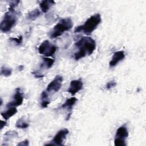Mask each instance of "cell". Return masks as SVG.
<instances>
[{
  "instance_id": "cell-16",
  "label": "cell",
  "mask_w": 146,
  "mask_h": 146,
  "mask_svg": "<svg viewBox=\"0 0 146 146\" xmlns=\"http://www.w3.org/2000/svg\"><path fill=\"white\" fill-rule=\"evenodd\" d=\"M42 59H43V63L42 64L41 67H46L47 68H51L54 64L55 62L54 59L49 58L48 57H43L42 58Z\"/></svg>"
},
{
  "instance_id": "cell-20",
  "label": "cell",
  "mask_w": 146,
  "mask_h": 146,
  "mask_svg": "<svg viewBox=\"0 0 146 146\" xmlns=\"http://www.w3.org/2000/svg\"><path fill=\"white\" fill-rule=\"evenodd\" d=\"M9 40L15 42L17 45H19L22 43V40H23V37L22 35L19 36L18 37H15V38H13V37H11L9 38Z\"/></svg>"
},
{
  "instance_id": "cell-6",
  "label": "cell",
  "mask_w": 146,
  "mask_h": 146,
  "mask_svg": "<svg viewBox=\"0 0 146 146\" xmlns=\"http://www.w3.org/2000/svg\"><path fill=\"white\" fill-rule=\"evenodd\" d=\"M63 77L59 75H56L54 79L48 84L46 92L49 93H56L61 88L63 82Z\"/></svg>"
},
{
  "instance_id": "cell-18",
  "label": "cell",
  "mask_w": 146,
  "mask_h": 146,
  "mask_svg": "<svg viewBox=\"0 0 146 146\" xmlns=\"http://www.w3.org/2000/svg\"><path fill=\"white\" fill-rule=\"evenodd\" d=\"M12 74L11 69L6 67V66H2L1 68V74L5 77L10 76Z\"/></svg>"
},
{
  "instance_id": "cell-5",
  "label": "cell",
  "mask_w": 146,
  "mask_h": 146,
  "mask_svg": "<svg viewBox=\"0 0 146 146\" xmlns=\"http://www.w3.org/2000/svg\"><path fill=\"white\" fill-rule=\"evenodd\" d=\"M57 47L52 44L48 40H44L38 47V52L40 54L44 55L46 57L53 55L56 52Z\"/></svg>"
},
{
  "instance_id": "cell-10",
  "label": "cell",
  "mask_w": 146,
  "mask_h": 146,
  "mask_svg": "<svg viewBox=\"0 0 146 146\" xmlns=\"http://www.w3.org/2000/svg\"><path fill=\"white\" fill-rule=\"evenodd\" d=\"M125 58V52L124 51H117L114 52L112 55V59L109 63L110 66L111 67H115L116 66L120 61L123 60Z\"/></svg>"
},
{
  "instance_id": "cell-4",
  "label": "cell",
  "mask_w": 146,
  "mask_h": 146,
  "mask_svg": "<svg viewBox=\"0 0 146 146\" xmlns=\"http://www.w3.org/2000/svg\"><path fill=\"white\" fill-rule=\"evenodd\" d=\"M17 21V17L15 11H7L0 24V30L3 33L9 32L15 26Z\"/></svg>"
},
{
  "instance_id": "cell-12",
  "label": "cell",
  "mask_w": 146,
  "mask_h": 146,
  "mask_svg": "<svg viewBox=\"0 0 146 146\" xmlns=\"http://www.w3.org/2000/svg\"><path fill=\"white\" fill-rule=\"evenodd\" d=\"M128 136V131L125 125H122L118 128L116 132L115 137L125 139Z\"/></svg>"
},
{
  "instance_id": "cell-13",
  "label": "cell",
  "mask_w": 146,
  "mask_h": 146,
  "mask_svg": "<svg viewBox=\"0 0 146 146\" xmlns=\"http://www.w3.org/2000/svg\"><path fill=\"white\" fill-rule=\"evenodd\" d=\"M55 3V2L54 1L44 0L40 2V3H39V6H40V8L41 9L42 11L44 13H46L49 10L51 6H52Z\"/></svg>"
},
{
  "instance_id": "cell-2",
  "label": "cell",
  "mask_w": 146,
  "mask_h": 146,
  "mask_svg": "<svg viewBox=\"0 0 146 146\" xmlns=\"http://www.w3.org/2000/svg\"><path fill=\"white\" fill-rule=\"evenodd\" d=\"M101 21L100 14L99 13L95 14L88 18L83 25L76 27L74 30V32H83L86 35H90L96 29Z\"/></svg>"
},
{
  "instance_id": "cell-24",
  "label": "cell",
  "mask_w": 146,
  "mask_h": 146,
  "mask_svg": "<svg viewBox=\"0 0 146 146\" xmlns=\"http://www.w3.org/2000/svg\"><path fill=\"white\" fill-rule=\"evenodd\" d=\"M29 145V142L28 140H25L22 141H21L18 144V145H21V146H27Z\"/></svg>"
},
{
  "instance_id": "cell-7",
  "label": "cell",
  "mask_w": 146,
  "mask_h": 146,
  "mask_svg": "<svg viewBox=\"0 0 146 146\" xmlns=\"http://www.w3.org/2000/svg\"><path fill=\"white\" fill-rule=\"evenodd\" d=\"M23 102V94L20 88L15 90V94L13 96L11 100L6 104L7 108L16 107L21 106Z\"/></svg>"
},
{
  "instance_id": "cell-11",
  "label": "cell",
  "mask_w": 146,
  "mask_h": 146,
  "mask_svg": "<svg viewBox=\"0 0 146 146\" xmlns=\"http://www.w3.org/2000/svg\"><path fill=\"white\" fill-rule=\"evenodd\" d=\"M17 112V109L16 107H9L7 110H6L5 111L2 112L1 114L2 117L5 120H7L9 119L11 117L14 116Z\"/></svg>"
},
{
  "instance_id": "cell-23",
  "label": "cell",
  "mask_w": 146,
  "mask_h": 146,
  "mask_svg": "<svg viewBox=\"0 0 146 146\" xmlns=\"http://www.w3.org/2000/svg\"><path fill=\"white\" fill-rule=\"evenodd\" d=\"M50 103V101L49 100H42L41 107L42 108H47Z\"/></svg>"
},
{
  "instance_id": "cell-1",
  "label": "cell",
  "mask_w": 146,
  "mask_h": 146,
  "mask_svg": "<svg viewBox=\"0 0 146 146\" xmlns=\"http://www.w3.org/2000/svg\"><path fill=\"white\" fill-rule=\"evenodd\" d=\"M78 51L74 53V58L76 60L91 55L96 48V42L90 36H83L75 43Z\"/></svg>"
},
{
  "instance_id": "cell-9",
  "label": "cell",
  "mask_w": 146,
  "mask_h": 146,
  "mask_svg": "<svg viewBox=\"0 0 146 146\" xmlns=\"http://www.w3.org/2000/svg\"><path fill=\"white\" fill-rule=\"evenodd\" d=\"M83 83L81 79L73 80L71 82L70 87L67 91L72 95H74L83 88Z\"/></svg>"
},
{
  "instance_id": "cell-15",
  "label": "cell",
  "mask_w": 146,
  "mask_h": 146,
  "mask_svg": "<svg viewBox=\"0 0 146 146\" xmlns=\"http://www.w3.org/2000/svg\"><path fill=\"white\" fill-rule=\"evenodd\" d=\"M41 14L40 11L39 9H35L31 11H30L27 15V19L30 21H34L38 17H39Z\"/></svg>"
},
{
  "instance_id": "cell-3",
  "label": "cell",
  "mask_w": 146,
  "mask_h": 146,
  "mask_svg": "<svg viewBox=\"0 0 146 146\" xmlns=\"http://www.w3.org/2000/svg\"><path fill=\"white\" fill-rule=\"evenodd\" d=\"M72 26L73 22L70 18L61 19L59 22L54 26L50 33V38L54 39L61 36L66 31L71 29Z\"/></svg>"
},
{
  "instance_id": "cell-17",
  "label": "cell",
  "mask_w": 146,
  "mask_h": 146,
  "mask_svg": "<svg viewBox=\"0 0 146 146\" xmlns=\"http://www.w3.org/2000/svg\"><path fill=\"white\" fill-rule=\"evenodd\" d=\"M16 127L18 128H22V129H25L29 127V124L24 120L23 118H20L19 119L15 124Z\"/></svg>"
},
{
  "instance_id": "cell-19",
  "label": "cell",
  "mask_w": 146,
  "mask_h": 146,
  "mask_svg": "<svg viewBox=\"0 0 146 146\" xmlns=\"http://www.w3.org/2000/svg\"><path fill=\"white\" fill-rule=\"evenodd\" d=\"M114 144L116 146H125L126 145L125 139L115 137L114 140Z\"/></svg>"
},
{
  "instance_id": "cell-8",
  "label": "cell",
  "mask_w": 146,
  "mask_h": 146,
  "mask_svg": "<svg viewBox=\"0 0 146 146\" xmlns=\"http://www.w3.org/2000/svg\"><path fill=\"white\" fill-rule=\"evenodd\" d=\"M68 133L69 131L66 128L62 129L58 131L51 141V142L53 143V145H62L64 140L66 139V137L68 134Z\"/></svg>"
},
{
  "instance_id": "cell-25",
  "label": "cell",
  "mask_w": 146,
  "mask_h": 146,
  "mask_svg": "<svg viewBox=\"0 0 146 146\" xmlns=\"http://www.w3.org/2000/svg\"><path fill=\"white\" fill-rule=\"evenodd\" d=\"M6 124H7L6 121H3V120H1V123H0V124H1V129H2L6 125Z\"/></svg>"
},
{
  "instance_id": "cell-21",
  "label": "cell",
  "mask_w": 146,
  "mask_h": 146,
  "mask_svg": "<svg viewBox=\"0 0 146 146\" xmlns=\"http://www.w3.org/2000/svg\"><path fill=\"white\" fill-rule=\"evenodd\" d=\"M19 3V1H14L11 2L9 4V11H15V8L18 5Z\"/></svg>"
},
{
  "instance_id": "cell-22",
  "label": "cell",
  "mask_w": 146,
  "mask_h": 146,
  "mask_svg": "<svg viewBox=\"0 0 146 146\" xmlns=\"http://www.w3.org/2000/svg\"><path fill=\"white\" fill-rule=\"evenodd\" d=\"M116 85V82L114 80H111V81L108 82L107 84H106V88L107 90H110L111 88L115 87Z\"/></svg>"
},
{
  "instance_id": "cell-14",
  "label": "cell",
  "mask_w": 146,
  "mask_h": 146,
  "mask_svg": "<svg viewBox=\"0 0 146 146\" xmlns=\"http://www.w3.org/2000/svg\"><path fill=\"white\" fill-rule=\"evenodd\" d=\"M78 99L75 97H71L69 99H67L66 102L62 105V108H67L68 110H71L73 106L77 102Z\"/></svg>"
}]
</instances>
